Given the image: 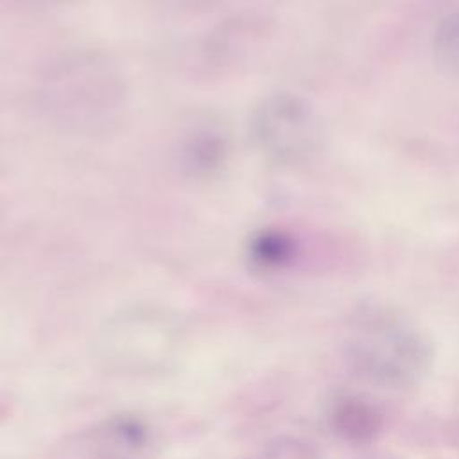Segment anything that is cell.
<instances>
[{"label":"cell","instance_id":"cell-1","mask_svg":"<svg viewBox=\"0 0 459 459\" xmlns=\"http://www.w3.org/2000/svg\"><path fill=\"white\" fill-rule=\"evenodd\" d=\"M45 118L72 134L93 136L120 122L127 82L120 66L100 50H70L52 59L36 82Z\"/></svg>","mask_w":459,"mask_h":459},{"label":"cell","instance_id":"cell-2","mask_svg":"<svg viewBox=\"0 0 459 459\" xmlns=\"http://www.w3.org/2000/svg\"><path fill=\"white\" fill-rule=\"evenodd\" d=\"M249 127L260 152L278 165H298L308 160L321 138L312 104L292 91L264 97L253 109Z\"/></svg>","mask_w":459,"mask_h":459},{"label":"cell","instance_id":"cell-3","mask_svg":"<svg viewBox=\"0 0 459 459\" xmlns=\"http://www.w3.org/2000/svg\"><path fill=\"white\" fill-rule=\"evenodd\" d=\"M228 154V133L217 120L194 122L179 143V163L190 176H210Z\"/></svg>","mask_w":459,"mask_h":459},{"label":"cell","instance_id":"cell-4","mask_svg":"<svg viewBox=\"0 0 459 459\" xmlns=\"http://www.w3.org/2000/svg\"><path fill=\"white\" fill-rule=\"evenodd\" d=\"M434 29L430 48L436 66L459 79V2L432 4Z\"/></svg>","mask_w":459,"mask_h":459},{"label":"cell","instance_id":"cell-5","mask_svg":"<svg viewBox=\"0 0 459 459\" xmlns=\"http://www.w3.org/2000/svg\"><path fill=\"white\" fill-rule=\"evenodd\" d=\"M249 255L262 269H281L294 262L298 255V240L285 230L267 228L251 238Z\"/></svg>","mask_w":459,"mask_h":459},{"label":"cell","instance_id":"cell-6","mask_svg":"<svg viewBox=\"0 0 459 459\" xmlns=\"http://www.w3.org/2000/svg\"><path fill=\"white\" fill-rule=\"evenodd\" d=\"M380 423V414L366 403L348 402L337 412L339 430L355 439L373 437L378 432Z\"/></svg>","mask_w":459,"mask_h":459},{"label":"cell","instance_id":"cell-7","mask_svg":"<svg viewBox=\"0 0 459 459\" xmlns=\"http://www.w3.org/2000/svg\"><path fill=\"white\" fill-rule=\"evenodd\" d=\"M45 2H57V0H45Z\"/></svg>","mask_w":459,"mask_h":459}]
</instances>
